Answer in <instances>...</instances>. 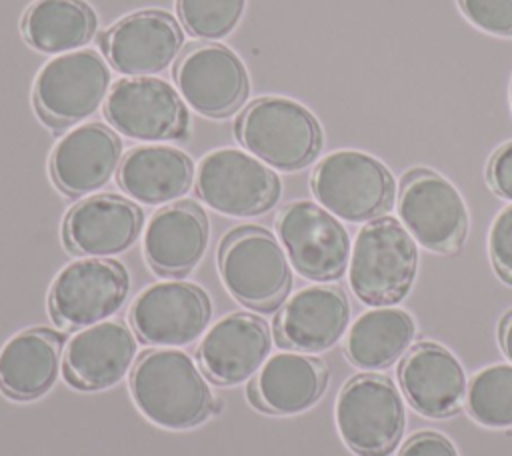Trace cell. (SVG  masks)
<instances>
[{"instance_id": "1", "label": "cell", "mask_w": 512, "mask_h": 456, "mask_svg": "<svg viewBox=\"0 0 512 456\" xmlns=\"http://www.w3.org/2000/svg\"><path fill=\"white\" fill-rule=\"evenodd\" d=\"M130 390L148 420L172 430L196 426L212 408L204 376L182 350L166 348L142 354L132 370Z\"/></svg>"}, {"instance_id": "2", "label": "cell", "mask_w": 512, "mask_h": 456, "mask_svg": "<svg viewBox=\"0 0 512 456\" xmlns=\"http://www.w3.org/2000/svg\"><path fill=\"white\" fill-rule=\"evenodd\" d=\"M416 268V242L398 220L380 216L362 226L350 260V286L362 302H400L416 278Z\"/></svg>"}, {"instance_id": "3", "label": "cell", "mask_w": 512, "mask_h": 456, "mask_svg": "<svg viewBox=\"0 0 512 456\" xmlns=\"http://www.w3.org/2000/svg\"><path fill=\"white\" fill-rule=\"evenodd\" d=\"M242 146L280 170H296L312 162L322 148V128L302 104L266 96L254 100L236 120Z\"/></svg>"}, {"instance_id": "4", "label": "cell", "mask_w": 512, "mask_h": 456, "mask_svg": "<svg viewBox=\"0 0 512 456\" xmlns=\"http://www.w3.org/2000/svg\"><path fill=\"white\" fill-rule=\"evenodd\" d=\"M220 274L228 292L254 310H274L290 290L292 274L284 250L262 228L244 226L220 244Z\"/></svg>"}, {"instance_id": "5", "label": "cell", "mask_w": 512, "mask_h": 456, "mask_svg": "<svg viewBox=\"0 0 512 456\" xmlns=\"http://www.w3.org/2000/svg\"><path fill=\"white\" fill-rule=\"evenodd\" d=\"M316 200L334 216L348 222L380 218L394 200L390 170L370 154L356 150L332 152L312 172Z\"/></svg>"}, {"instance_id": "6", "label": "cell", "mask_w": 512, "mask_h": 456, "mask_svg": "<svg viewBox=\"0 0 512 456\" xmlns=\"http://www.w3.org/2000/svg\"><path fill=\"white\" fill-rule=\"evenodd\" d=\"M404 404L396 386L374 374L352 378L338 396L336 424L342 440L360 456H384L404 432Z\"/></svg>"}, {"instance_id": "7", "label": "cell", "mask_w": 512, "mask_h": 456, "mask_svg": "<svg viewBox=\"0 0 512 456\" xmlns=\"http://www.w3.org/2000/svg\"><path fill=\"white\" fill-rule=\"evenodd\" d=\"M402 226L428 250L456 252L466 238L468 210L460 192L438 172L410 170L400 186Z\"/></svg>"}, {"instance_id": "8", "label": "cell", "mask_w": 512, "mask_h": 456, "mask_svg": "<svg viewBox=\"0 0 512 456\" xmlns=\"http://www.w3.org/2000/svg\"><path fill=\"white\" fill-rule=\"evenodd\" d=\"M110 84L106 62L92 50L52 58L34 84V106L50 128L70 126L90 116Z\"/></svg>"}, {"instance_id": "9", "label": "cell", "mask_w": 512, "mask_h": 456, "mask_svg": "<svg viewBox=\"0 0 512 456\" xmlns=\"http://www.w3.org/2000/svg\"><path fill=\"white\" fill-rule=\"evenodd\" d=\"M196 192L216 212L254 216L276 204L280 180L250 154L220 148L202 158L196 174Z\"/></svg>"}, {"instance_id": "10", "label": "cell", "mask_w": 512, "mask_h": 456, "mask_svg": "<svg viewBox=\"0 0 512 456\" xmlns=\"http://www.w3.org/2000/svg\"><path fill=\"white\" fill-rule=\"evenodd\" d=\"M278 234L294 268L310 280L340 278L350 258V236L326 208L298 200L278 216Z\"/></svg>"}, {"instance_id": "11", "label": "cell", "mask_w": 512, "mask_h": 456, "mask_svg": "<svg viewBox=\"0 0 512 456\" xmlns=\"http://www.w3.org/2000/svg\"><path fill=\"white\" fill-rule=\"evenodd\" d=\"M128 292V274L114 260L68 264L50 288V310L62 326H88L114 314Z\"/></svg>"}, {"instance_id": "12", "label": "cell", "mask_w": 512, "mask_h": 456, "mask_svg": "<svg viewBox=\"0 0 512 456\" xmlns=\"http://www.w3.org/2000/svg\"><path fill=\"white\" fill-rule=\"evenodd\" d=\"M210 300L190 282H158L140 292L130 322L146 344L178 346L200 336L210 320Z\"/></svg>"}, {"instance_id": "13", "label": "cell", "mask_w": 512, "mask_h": 456, "mask_svg": "<svg viewBox=\"0 0 512 456\" xmlns=\"http://www.w3.org/2000/svg\"><path fill=\"white\" fill-rule=\"evenodd\" d=\"M108 122L136 140H170L186 132V110L174 88L160 78L120 80L106 98Z\"/></svg>"}, {"instance_id": "14", "label": "cell", "mask_w": 512, "mask_h": 456, "mask_svg": "<svg viewBox=\"0 0 512 456\" xmlns=\"http://www.w3.org/2000/svg\"><path fill=\"white\" fill-rule=\"evenodd\" d=\"M174 78L188 106L208 118L228 116L248 94L240 58L220 44L190 48L176 64Z\"/></svg>"}, {"instance_id": "15", "label": "cell", "mask_w": 512, "mask_h": 456, "mask_svg": "<svg viewBox=\"0 0 512 456\" xmlns=\"http://www.w3.org/2000/svg\"><path fill=\"white\" fill-rule=\"evenodd\" d=\"M182 30L162 10H142L116 22L102 36L108 62L124 74L148 76L164 70L180 52Z\"/></svg>"}, {"instance_id": "16", "label": "cell", "mask_w": 512, "mask_h": 456, "mask_svg": "<svg viewBox=\"0 0 512 456\" xmlns=\"http://www.w3.org/2000/svg\"><path fill=\"white\" fill-rule=\"evenodd\" d=\"M270 350V332L262 318L236 312L218 320L198 346L202 372L216 384H238L252 376Z\"/></svg>"}, {"instance_id": "17", "label": "cell", "mask_w": 512, "mask_h": 456, "mask_svg": "<svg viewBox=\"0 0 512 456\" xmlns=\"http://www.w3.org/2000/svg\"><path fill=\"white\" fill-rule=\"evenodd\" d=\"M350 320V304L338 286H308L296 292L276 318V338L302 352L336 344Z\"/></svg>"}, {"instance_id": "18", "label": "cell", "mask_w": 512, "mask_h": 456, "mask_svg": "<svg viewBox=\"0 0 512 456\" xmlns=\"http://www.w3.org/2000/svg\"><path fill=\"white\" fill-rule=\"evenodd\" d=\"M398 376L410 404L430 418L454 414L466 394L464 368L452 352L434 342L416 344L402 360Z\"/></svg>"}, {"instance_id": "19", "label": "cell", "mask_w": 512, "mask_h": 456, "mask_svg": "<svg viewBox=\"0 0 512 456\" xmlns=\"http://www.w3.org/2000/svg\"><path fill=\"white\" fill-rule=\"evenodd\" d=\"M136 342L124 322L94 324L76 336L64 352V376L82 390H100L116 384L130 368Z\"/></svg>"}, {"instance_id": "20", "label": "cell", "mask_w": 512, "mask_h": 456, "mask_svg": "<svg viewBox=\"0 0 512 456\" xmlns=\"http://www.w3.org/2000/svg\"><path fill=\"white\" fill-rule=\"evenodd\" d=\"M118 136L98 124H84L68 132L54 148L50 172L58 188L70 196L88 194L104 186L120 162Z\"/></svg>"}, {"instance_id": "21", "label": "cell", "mask_w": 512, "mask_h": 456, "mask_svg": "<svg viewBox=\"0 0 512 456\" xmlns=\"http://www.w3.org/2000/svg\"><path fill=\"white\" fill-rule=\"evenodd\" d=\"M142 212L130 200L98 194L78 202L64 220V240L70 250L86 256H106L126 250L138 236Z\"/></svg>"}, {"instance_id": "22", "label": "cell", "mask_w": 512, "mask_h": 456, "mask_svg": "<svg viewBox=\"0 0 512 456\" xmlns=\"http://www.w3.org/2000/svg\"><path fill=\"white\" fill-rule=\"evenodd\" d=\"M208 244V222L192 202H176L158 210L144 232L148 264L164 276L184 274L198 264Z\"/></svg>"}, {"instance_id": "23", "label": "cell", "mask_w": 512, "mask_h": 456, "mask_svg": "<svg viewBox=\"0 0 512 456\" xmlns=\"http://www.w3.org/2000/svg\"><path fill=\"white\" fill-rule=\"evenodd\" d=\"M62 356V336L32 328L10 338L0 350V388L16 400L42 396L56 380Z\"/></svg>"}, {"instance_id": "24", "label": "cell", "mask_w": 512, "mask_h": 456, "mask_svg": "<svg viewBox=\"0 0 512 456\" xmlns=\"http://www.w3.org/2000/svg\"><path fill=\"white\" fill-rule=\"evenodd\" d=\"M326 386V368L316 358L292 352L274 354L264 362L250 398L262 410L294 414L314 404Z\"/></svg>"}, {"instance_id": "25", "label": "cell", "mask_w": 512, "mask_h": 456, "mask_svg": "<svg viewBox=\"0 0 512 456\" xmlns=\"http://www.w3.org/2000/svg\"><path fill=\"white\" fill-rule=\"evenodd\" d=\"M192 160L178 148L142 146L130 150L118 168L120 188L134 200L162 204L182 196L192 184Z\"/></svg>"}, {"instance_id": "26", "label": "cell", "mask_w": 512, "mask_h": 456, "mask_svg": "<svg viewBox=\"0 0 512 456\" xmlns=\"http://www.w3.org/2000/svg\"><path fill=\"white\" fill-rule=\"evenodd\" d=\"M414 320L400 308L364 312L350 328L346 354L358 368L382 370L394 364L414 340Z\"/></svg>"}, {"instance_id": "27", "label": "cell", "mask_w": 512, "mask_h": 456, "mask_svg": "<svg viewBox=\"0 0 512 456\" xmlns=\"http://www.w3.org/2000/svg\"><path fill=\"white\" fill-rule=\"evenodd\" d=\"M94 30L96 16L82 0H36L22 20L28 44L48 54L84 46Z\"/></svg>"}, {"instance_id": "28", "label": "cell", "mask_w": 512, "mask_h": 456, "mask_svg": "<svg viewBox=\"0 0 512 456\" xmlns=\"http://www.w3.org/2000/svg\"><path fill=\"white\" fill-rule=\"evenodd\" d=\"M466 408L484 426H512V366L496 364L480 370L466 390Z\"/></svg>"}, {"instance_id": "29", "label": "cell", "mask_w": 512, "mask_h": 456, "mask_svg": "<svg viewBox=\"0 0 512 456\" xmlns=\"http://www.w3.org/2000/svg\"><path fill=\"white\" fill-rule=\"evenodd\" d=\"M176 6L184 28L192 36L216 40L238 24L244 0H178Z\"/></svg>"}, {"instance_id": "30", "label": "cell", "mask_w": 512, "mask_h": 456, "mask_svg": "<svg viewBox=\"0 0 512 456\" xmlns=\"http://www.w3.org/2000/svg\"><path fill=\"white\" fill-rule=\"evenodd\" d=\"M464 16L496 36H512V0H458Z\"/></svg>"}, {"instance_id": "31", "label": "cell", "mask_w": 512, "mask_h": 456, "mask_svg": "<svg viewBox=\"0 0 512 456\" xmlns=\"http://www.w3.org/2000/svg\"><path fill=\"white\" fill-rule=\"evenodd\" d=\"M488 246L494 268L506 282H512V204L496 216Z\"/></svg>"}, {"instance_id": "32", "label": "cell", "mask_w": 512, "mask_h": 456, "mask_svg": "<svg viewBox=\"0 0 512 456\" xmlns=\"http://www.w3.org/2000/svg\"><path fill=\"white\" fill-rule=\"evenodd\" d=\"M486 174L492 190L512 200V142H506L492 154Z\"/></svg>"}, {"instance_id": "33", "label": "cell", "mask_w": 512, "mask_h": 456, "mask_svg": "<svg viewBox=\"0 0 512 456\" xmlns=\"http://www.w3.org/2000/svg\"><path fill=\"white\" fill-rule=\"evenodd\" d=\"M398 456H458L454 444L436 432H420L412 436Z\"/></svg>"}, {"instance_id": "34", "label": "cell", "mask_w": 512, "mask_h": 456, "mask_svg": "<svg viewBox=\"0 0 512 456\" xmlns=\"http://www.w3.org/2000/svg\"><path fill=\"white\" fill-rule=\"evenodd\" d=\"M500 340H502V350L504 354L512 360V312L506 314L500 326Z\"/></svg>"}, {"instance_id": "35", "label": "cell", "mask_w": 512, "mask_h": 456, "mask_svg": "<svg viewBox=\"0 0 512 456\" xmlns=\"http://www.w3.org/2000/svg\"><path fill=\"white\" fill-rule=\"evenodd\" d=\"M510 102H512V90H510Z\"/></svg>"}]
</instances>
